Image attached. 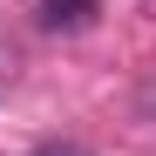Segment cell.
Instances as JSON below:
<instances>
[{
  "mask_svg": "<svg viewBox=\"0 0 156 156\" xmlns=\"http://www.w3.org/2000/svg\"><path fill=\"white\" fill-rule=\"evenodd\" d=\"M34 156H88V149H82V143H41Z\"/></svg>",
  "mask_w": 156,
  "mask_h": 156,
  "instance_id": "7a4b0ae2",
  "label": "cell"
},
{
  "mask_svg": "<svg viewBox=\"0 0 156 156\" xmlns=\"http://www.w3.org/2000/svg\"><path fill=\"white\" fill-rule=\"evenodd\" d=\"M143 115L156 122V75H149V82H143Z\"/></svg>",
  "mask_w": 156,
  "mask_h": 156,
  "instance_id": "3957f363",
  "label": "cell"
},
{
  "mask_svg": "<svg viewBox=\"0 0 156 156\" xmlns=\"http://www.w3.org/2000/svg\"><path fill=\"white\" fill-rule=\"evenodd\" d=\"M34 20H41L48 34H82L88 20H95V0H41Z\"/></svg>",
  "mask_w": 156,
  "mask_h": 156,
  "instance_id": "6da1fadb",
  "label": "cell"
}]
</instances>
